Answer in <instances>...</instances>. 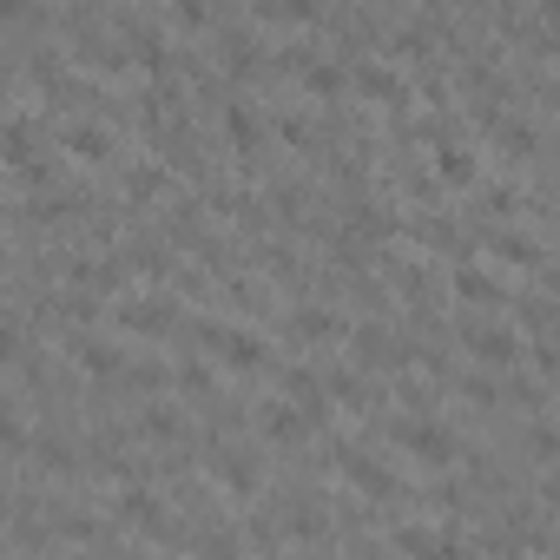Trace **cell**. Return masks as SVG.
<instances>
[{
  "mask_svg": "<svg viewBox=\"0 0 560 560\" xmlns=\"http://www.w3.org/2000/svg\"><path fill=\"white\" fill-rule=\"evenodd\" d=\"M528 448L541 455V462H554V455H560V429H554V422H534V429H528Z\"/></svg>",
  "mask_w": 560,
  "mask_h": 560,
  "instance_id": "22",
  "label": "cell"
},
{
  "mask_svg": "<svg viewBox=\"0 0 560 560\" xmlns=\"http://www.w3.org/2000/svg\"><path fill=\"white\" fill-rule=\"evenodd\" d=\"M284 139L297 145V152H310V145H317V139H310V126H304V119H284Z\"/></svg>",
  "mask_w": 560,
  "mask_h": 560,
  "instance_id": "28",
  "label": "cell"
},
{
  "mask_svg": "<svg viewBox=\"0 0 560 560\" xmlns=\"http://www.w3.org/2000/svg\"><path fill=\"white\" fill-rule=\"evenodd\" d=\"M462 396H468V402H495V383H488V376H468Z\"/></svg>",
  "mask_w": 560,
  "mask_h": 560,
  "instance_id": "29",
  "label": "cell"
},
{
  "mask_svg": "<svg viewBox=\"0 0 560 560\" xmlns=\"http://www.w3.org/2000/svg\"><path fill=\"white\" fill-rule=\"evenodd\" d=\"M488 211H495V218H508V211H514V192H508V185H488Z\"/></svg>",
  "mask_w": 560,
  "mask_h": 560,
  "instance_id": "30",
  "label": "cell"
},
{
  "mask_svg": "<svg viewBox=\"0 0 560 560\" xmlns=\"http://www.w3.org/2000/svg\"><path fill=\"white\" fill-rule=\"evenodd\" d=\"M271 20H317V0H271Z\"/></svg>",
  "mask_w": 560,
  "mask_h": 560,
  "instance_id": "24",
  "label": "cell"
},
{
  "mask_svg": "<svg viewBox=\"0 0 560 560\" xmlns=\"http://www.w3.org/2000/svg\"><path fill=\"white\" fill-rule=\"evenodd\" d=\"M73 363H80L86 376H112V369H119V350H106L99 336H80V343H73Z\"/></svg>",
  "mask_w": 560,
  "mask_h": 560,
  "instance_id": "13",
  "label": "cell"
},
{
  "mask_svg": "<svg viewBox=\"0 0 560 560\" xmlns=\"http://www.w3.org/2000/svg\"><path fill=\"white\" fill-rule=\"evenodd\" d=\"M501 152H508V159H521V152H534V126H521V119H508V126H501Z\"/></svg>",
  "mask_w": 560,
  "mask_h": 560,
  "instance_id": "20",
  "label": "cell"
},
{
  "mask_svg": "<svg viewBox=\"0 0 560 560\" xmlns=\"http://www.w3.org/2000/svg\"><path fill=\"white\" fill-rule=\"evenodd\" d=\"M264 435H271V442H304L310 435V409L304 402H271V409H264Z\"/></svg>",
  "mask_w": 560,
  "mask_h": 560,
  "instance_id": "5",
  "label": "cell"
},
{
  "mask_svg": "<svg viewBox=\"0 0 560 560\" xmlns=\"http://www.w3.org/2000/svg\"><path fill=\"white\" fill-rule=\"evenodd\" d=\"M159 192H172V178H165L159 165H139V172H132V198L145 205V198H159Z\"/></svg>",
  "mask_w": 560,
  "mask_h": 560,
  "instance_id": "18",
  "label": "cell"
},
{
  "mask_svg": "<svg viewBox=\"0 0 560 560\" xmlns=\"http://www.w3.org/2000/svg\"><path fill=\"white\" fill-rule=\"evenodd\" d=\"M66 152L73 159H112V132L106 126H66Z\"/></svg>",
  "mask_w": 560,
  "mask_h": 560,
  "instance_id": "11",
  "label": "cell"
},
{
  "mask_svg": "<svg viewBox=\"0 0 560 560\" xmlns=\"http://www.w3.org/2000/svg\"><path fill=\"white\" fill-rule=\"evenodd\" d=\"M435 165H442V178H455V185L475 178V152H462L455 139H435Z\"/></svg>",
  "mask_w": 560,
  "mask_h": 560,
  "instance_id": "14",
  "label": "cell"
},
{
  "mask_svg": "<svg viewBox=\"0 0 560 560\" xmlns=\"http://www.w3.org/2000/svg\"><path fill=\"white\" fill-rule=\"evenodd\" d=\"M495 251L508 257V264H541V244H528V238H514V231H508V238H495Z\"/></svg>",
  "mask_w": 560,
  "mask_h": 560,
  "instance_id": "21",
  "label": "cell"
},
{
  "mask_svg": "<svg viewBox=\"0 0 560 560\" xmlns=\"http://www.w3.org/2000/svg\"><path fill=\"white\" fill-rule=\"evenodd\" d=\"M290 336H297V343H330V336H343V323H336L330 310H297V317H290Z\"/></svg>",
  "mask_w": 560,
  "mask_h": 560,
  "instance_id": "12",
  "label": "cell"
},
{
  "mask_svg": "<svg viewBox=\"0 0 560 560\" xmlns=\"http://www.w3.org/2000/svg\"><path fill=\"white\" fill-rule=\"evenodd\" d=\"M119 514L139 521V528H152V521H159V501H152V495H126V501H119Z\"/></svg>",
  "mask_w": 560,
  "mask_h": 560,
  "instance_id": "23",
  "label": "cell"
},
{
  "mask_svg": "<svg viewBox=\"0 0 560 560\" xmlns=\"http://www.w3.org/2000/svg\"><path fill=\"white\" fill-rule=\"evenodd\" d=\"M343 475H350L356 488H363V495H376V501H389V495H396V481H389V468L363 462V455H356V448H350V455H343Z\"/></svg>",
  "mask_w": 560,
  "mask_h": 560,
  "instance_id": "6",
  "label": "cell"
},
{
  "mask_svg": "<svg viewBox=\"0 0 560 560\" xmlns=\"http://www.w3.org/2000/svg\"><path fill=\"white\" fill-rule=\"evenodd\" d=\"M356 86H363V93L369 99H383V106H409V93H402V80H396V73H389V66H363V73H356Z\"/></svg>",
  "mask_w": 560,
  "mask_h": 560,
  "instance_id": "7",
  "label": "cell"
},
{
  "mask_svg": "<svg viewBox=\"0 0 560 560\" xmlns=\"http://www.w3.org/2000/svg\"><path fill=\"white\" fill-rule=\"evenodd\" d=\"M350 343H356V363H402V350H389V336H383V330H369V323L350 336Z\"/></svg>",
  "mask_w": 560,
  "mask_h": 560,
  "instance_id": "15",
  "label": "cell"
},
{
  "mask_svg": "<svg viewBox=\"0 0 560 560\" xmlns=\"http://www.w3.org/2000/svg\"><path fill=\"white\" fill-rule=\"evenodd\" d=\"M218 481L231 488V495H251V488H257V468L238 462V455H218Z\"/></svg>",
  "mask_w": 560,
  "mask_h": 560,
  "instance_id": "16",
  "label": "cell"
},
{
  "mask_svg": "<svg viewBox=\"0 0 560 560\" xmlns=\"http://www.w3.org/2000/svg\"><path fill=\"white\" fill-rule=\"evenodd\" d=\"M455 297H462V304H475V310H488V304L501 297V290H495V277H488V271L462 264V271H455Z\"/></svg>",
  "mask_w": 560,
  "mask_h": 560,
  "instance_id": "8",
  "label": "cell"
},
{
  "mask_svg": "<svg viewBox=\"0 0 560 560\" xmlns=\"http://www.w3.org/2000/svg\"><path fill=\"white\" fill-rule=\"evenodd\" d=\"M396 448H402V455H416L422 468H442L448 455H455V435H448L442 422L422 416V422H396Z\"/></svg>",
  "mask_w": 560,
  "mask_h": 560,
  "instance_id": "1",
  "label": "cell"
},
{
  "mask_svg": "<svg viewBox=\"0 0 560 560\" xmlns=\"http://www.w3.org/2000/svg\"><path fill=\"white\" fill-rule=\"evenodd\" d=\"M330 396L343 402V409H356V416H369V402H376V389H369L363 376H356V369H336V376H330Z\"/></svg>",
  "mask_w": 560,
  "mask_h": 560,
  "instance_id": "9",
  "label": "cell"
},
{
  "mask_svg": "<svg viewBox=\"0 0 560 560\" xmlns=\"http://www.w3.org/2000/svg\"><path fill=\"white\" fill-rule=\"evenodd\" d=\"M224 132H231V145H238V152H251V145L264 139V119H257V112L238 99V106H224Z\"/></svg>",
  "mask_w": 560,
  "mask_h": 560,
  "instance_id": "10",
  "label": "cell"
},
{
  "mask_svg": "<svg viewBox=\"0 0 560 560\" xmlns=\"http://www.w3.org/2000/svg\"><path fill=\"white\" fill-rule=\"evenodd\" d=\"M534 369H541V376H560V343H541V350H534Z\"/></svg>",
  "mask_w": 560,
  "mask_h": 560,
  "instance_id": "27",
  "label": "cell"
},
{
  "mask_svg": "<svg viewBox=\"0 0 560 560\" xmlns=\"http://www.w3.org/2000/svg\"><path fill=\"white\" fill-rule=\"evenodd\" d=\"M172 14L185 20V27H205V20H211V0H172Z\"/></svg>",
  "mask_w": 560,
  "mask_h": 560,
  "instance_id": "25",
  "label": "cell"
},
{
  "mask_svg": "<svg viewBox=\"0 0 560 560\" xmlns=\"http://www.w3.org/2000/svg\"><path fill=\"white\" fill-rule=\"evenodd\" d=\"M468 350H475L481 363L508 369L514 356H521V343H514V330H495V323H468Z\"/></svg>",
  "mask_w": 560,
  "mask_h": 560,
  "instance_id": "4",
  "label": "cell"
},
{
  "mask_svg": "<svg viewBox=\"0 0 560 560\" xmlns=\"http://www.w3.org/2000/svg\"><path fill=\"white\" fill-rule=\"evenodd\" d=\"M112 317H119V330H132V336H159V330H172L178 310L165 304V297H126Z\"/></svg>",
  "mask_w": 560,
  "mask_h": 560,
  "instance_id": "3",
  "label": "cell"
},
{
  "mask_svg": "<svg viewBox=\"0 0 560 560\" xmlns=\"http://www.w3.org/2000/svg\"><path fill=\"white\" fill-rule=\"evenodd\" d=\"M304 93L310 99H336L343 93V73H336V66H304Z\"/></svg>",
  "mask_w": 560,
  "mask_h": 560,
  "instance_id": "17",
  "label": "cell"
},
{
  "mask_svg": "<svg viewBox=\"0 0 560 560\" xmlns=\"http://www.w3.org/2000/svg\"><path fill=\"white\" fill-rule=\"evenodd\" d=\"M139 429L152 435V442H178V416H172V409H145Z\"/></svg>",
  "mask_w": 560,
  "mask_h": 560,
  "instance_id": "19",
  "label": "cell"
},
{
  "mask_svg": "<svg viewBox=\"0 0 560 560\" xmlns=\"http://www.w3.org/2000/svg\"><path fill=\"white\" fill-rule=\"evenodd\" d=\"M198 336H205L231 369H264V336H257V330H224V323H205Z\"/></svg>",
  "mask_w": 560,
  "mask_h": 560,
  "instance_id": "2",
  "label": "cell"
},
{
  "mask_svg": "<svg viewBox=\"0 0 560 560\" xmlns=\"http://www.w3.org/2000/svg\"><path fill=\"white\" fill-rule=\"evenodd\" d=\"M205 383H211V369H205V363H185V369H178V389H192V396H198Z\"/></svg>",
  "mask_w": 560,
  "mask_h": 560,
  "instance_id": "26",
  "label": "cell"
},
{
  "mask_svg": "<svg viewBox=\"0 0 560 560\" xmlns=\"http://www.w3.org/2000/svg\"><path fill=\"white\" fill-rule=\"evenodd\" d=\"M396 547H442V541H435L429 528H402V534H396Z\"/></svg>",
  "mask_w": 560,
  "mask_h": 560,
  "instance_id": "31",
  "label": "cell"
}]
</instances>
